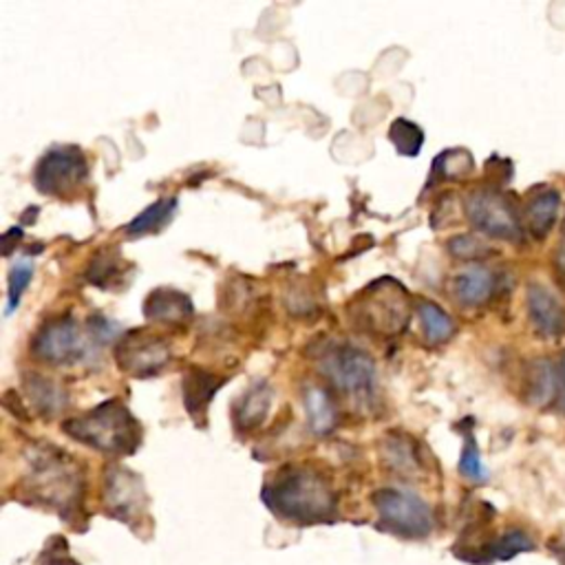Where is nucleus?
Masks as SVG:
<instances>
[{
  "label": "nucleus",
  "instance_id": "22",
  "mask_svg": "<svg viewBox=\"0 0 565 565\" xmlns=\"http://www.w3.org/2000/svg\"><path fill=\"white\" fill-rule=\"evenodd\" d=\"M556 210H558V193L554 191H545L541 195H537L526 210V219H528V228L535 236L543 239L554 221H556Z\"/></svg>",
  "mask_w": 565,
  "mask_h": 565
},
{
  "label": "nucleus",
  "instance_id": "9",
  "mask_svg": "<svg viewBox=\"0 0 565 565\" xmlns=\"http://www.w3.org/2000/svg\"><path fill=\"white\" fill-rule=\"evenodd\" d=\"M464 206L468 221L479 232L504 241H517L522 236V226L515 208L501 193L484 188V191L471 193Z\"/></svg>",
  "mask_w": 565,
  "mask_h": 565
},
{
  "label": "nucleus",
  "instance_id": "8",
  "mask_svg": "<svg viewBox=\"0 0 565 565\" xmlns=\"http://www.w3.org/2000/svg\"><path fill=\"white\" fill-rule=\"evenodd\" d=\"M91 334H85L82 325L74 317H60L47 321L34 336L31 351L36 358L49 364H74L89 356Z\"/></svg>",
  "mask_w": 565,
  "mask_h": 565
},
{
  "label": "nucleus",
  "instance_id": "30",
  "mask_svg": "<svg viewBox=\"0 0 565 565\" xmlns=\"http://www.w3.org/2000/svg\"><path fill=\"white\" fill-rule=\"evenodd\" d=\"M449 253L458 259L473 261V259L484 257L486 249H484V243H479L475 236L462 234V236H455L453 241H449Z\"/></svg>",
  "mask_w": 565,
  "mask_h": 565
},
{
  "label": "nucleus",
  "instance_id": "24",
  "mask_svg": "<svg viewBox=\"0 0 565 565\" xmlns=\"http://www.w3.org/2000/svg\"><path fill=\"white\" fill-rule=\"evenodd\" d=\"M556 398V367L541 360L535 364L530 381V400L535 405H548Z\"/></svg>",
  "mask_w": 565,
  "mask_h": 565
},
{
  "label": "nucleus",
  "instance_id": "15",
  "mask_svg": "<svg viewBox=\"0 0 565 565\" xmlns=\"http://www.w3.org/2000/svg\"><path fill=\"white\" fill-rule=\"evenodd\" d=\"M23 387H25L31 405L36 407V411L42 418H55V415L65 411L67 405H69L67 391L62 389L55 381L47 378V375L27 373L25 381H23Z\"/></svg>",
  "mask_w": 565,
  "mask_h": 565
},
{
  "label": "nucleus",
  "instance_id": "12",
  "mask_svg": "<svg viewBox=\"0 0 565 565\" xmlns=\"http://www.w3.org/2000/svg\"><path fill=\"white\" fill-rule=\"evenodd\" d=\"M144 317L151 323L164 325H185L195 317V307L183 292L172 287L153 290L144 300Z\"/></svg>",
  "mask_w": 565,
  "mask_h": 565
},
{
  "label": "nucleus",
  "instance_id": "18",
  "mask_svg": "<svg viewBox=\"0 0 565 565\" xmlns=\"http://www.w3.org/2000/svg\"><path fill=\"white\" fill-rule=\"evenodd\" d=\"M303 402L309 420V428L317 435H328L336 426V407L332 396L317 385H307L303 391Z\"/></svg>",
  "mask_w": 565,
  "mask_h": 565
},
{
  "label": "nucleus",
  "instance_id": "27",
  "mask_svg": "<svg viewBox=\"0 0 565 565\" xmlns=\"http://www.w3.org/2000/svg\"><path fill=\"white\" fill-rule=\"evenodd\" d=\"M407 442L409 439H394V437L387 439V460L396 471H402V473L415 471V466H418L415 451Z\"/></svg>",
  "mask_w": 565,
  "mask_h": 565
},
{
  "label": "nucleus",
  "instance_id": "6",
  "mask_svg": "<svg viewBox=\"0 0 565 565\" xmlns=\"http://www.w3.org/2000/svg\"><path fill=\"white\" fill-rule=\"evenodd\" d=\"M373 509L378 511L381 526L405 539H422L433 530V513L424 499L400 488L375 490Z\"/></svg>",
  "mask_w": 565,
  "mask_h": 565
},
{
  "label": "nucleus",
  "instance_id": "7",
  "mask_svg": "<svg viewBox=\"0 0 565 565\" xmlns=\"http://www.w3.org/2000/svg\"><path fill=\"white\" fill-rule=\"evenodd\" d=\"M87 179L89 164L78 146H55L34 168V185L51 197H69Z\"/></svg>",
  "mask_w": 565,
  "mask_h": 565
},
{
  "label": "nucleus",
  "instance_id": "11",
  "mask_svg": "<svg viewBox=\"0 0 565 565\" xmlns=\"http://www.w3.org/2000/svg\"><path fill=\"white\" fill-rule=\"evenodd\" d=\"M104 501L119 522L133 524L146 513V490L140 475L124 466H111L104 475Z\"/></svg>",
  "mask_w": 565,
  "mask_h": 565
},
{
  "label": "nucleus",
  "instance_id": "16",
  "mask_svg": "<svg viewBox=\"0 0 565 565\" xmlns=\"http://www.w3.org/2000/svg\"><path fill=\"white\" fill-rule=\"evenodd\" d=\"M272 405V389L266 381L255 383L249 387L236 402L232 409V418L236 428L241 431H253L259 424H264V420L268 418Z\"/></svg>",
  "mask_w": 565,
  "mask_h": 565
},
{
  "label": "nucleus",
  "instance_id": "10",
  "mask_svg": "<svg viewBox=\"0 0 565 565\" xmlns=\"http://www.w3.org/2000/svg\"><path fill=\"white\" fill-rule=\"evenodd\" d=\"M170 345L162 336L142 330L129 332L115 349L117 367L136 378H151L162 373L170 364Z\"/></svg>",
  "mask_w": 565,
  "mask_h": 565
},
{
  "label": "nucleus",
  "instance_id": "23",
  "mask_svg": "<svg viewBox=\"0 0 565 565\" xmlns=\"http://www.w3.org/2000/svg\"><path fill=\"white\" fill-rule=\"evenodd\" d=\"M389 140L405 157H415L424 144V131L411 119H396L389 127Z\"/></svg>",
  "mask_w": 565,
  "mask_h": 565
},
{
  "label": "nucleus",
  "instance_id": "14",
  "mask_svg": "<svg viewBox=\"0 0 565 565\" xmlns=\"http://www.w3.org/2000/svg\"><path fill=\"white\" fill-rule=\"evenodd\" d=\"M528 309L535 330L543 338H554L565 332V309L561 303L541 285L532 283L528 290Z\"/></svg>",
  "mask_w": 565,
  "mask_h": 565
},
{
  "label": "nucleus",
  "instance_id": "5",
  "mask_svg": "<svg viewBox=\"0 0 565 565\" xmlns=\"http://www.w3.org/2000/svg\"><path fill=\"white\" fill-rule=\"evenodd\" d=\"M319 367L325 378L345 396L354 400H369L375 394V364L358 347L332 345L321 358Z\"/></svg>",
  "mask_w": 565,
  "mask_h": 565
},
{
  "label": "nucleus",
  "instance_id": "13",
  "mask_svg": "<svg viewBox=\"0 0 565 565\" xmlns=\"http://www.w3.org/2000/svg\"><path fill=\"white\" fill-rule=\"evenodd\" d=\"M226 378L215 373H208L204 369H188L183 375V405L200 426L206 424L208 405L217 396V391L223 387Z\"/></svg>",
  "mask_w": 565,
  "mask_h": 565
},
{
  "label": "nucleus",
  "instance_id": "33",
  "mask_svg": "<svg viewBox=\"0 0 565 565\" xmlns=\"http://www.w3.org/2000/svg\"><path fill=\"white\" fill-rule=\"evenodd\" d=\"M554 552H556V554H558V558L565 563V548H563V545H558V548L554 545Z\"/></svg>",
  "mask_w": 565,
  "mask_h": 565
},
{
  "label": "nucleus",
  "instance_id": "21",
  "mask_svg": "<svg viewBox=\"0 0 565 565\" xmlns=\"http://www.w3.org/2000/svg\"><path fill=\"white\" fill-rule=\"evenodd\" d=\"M537 545L524 530H509L501 537L492 539L481 552V561H509L519 552H532Z\"/></svg>",
  "mask_w": 565,
  "mask_h": 565
},
{
  "label": "nucleus",
  "instance_id": "31",
  "mask_svg": "<svg viewBox=\"0 0 565 565\" xmlns=\"http://www.w3.org/2000/svg\"><path fill=\"white\" fill-rule=\"evenodd\" d=\"M87 328H89V334L93 336V341H98V343H108V341H113V336H115V332H117V325L111 323V321H106V319H102V317H91L89 323H87Z\"/></svg>",
  "mask_w": 565,
  "mask_h": 565
},
{
  "label": "nucleus",
  "instance_id": "25",
  "mask_svg": "<svg viewBox=\"0 0 565 565\" xmlns=\"http://www.w3.org/2000/svg\"><path fill=\"white\" fill-rule=\"evenodd\" d=\"M34 272H36V268L29 259H23L12 266L10 279H8V313H12L21 305V298L27 292Z\"/></svg>",
  "mask_w": 565,
  "mask_h": 565
},
{
  "label": "nucleus",
  "instance_id": "29",
  "mask_svg": "<svg viewBox=\"0 0 565 565\" xmlns=\"http://www.w3.org/2000/svg\"><path fill=\"white\" fill-rule=\"evenodd\" d=\"M442 170L445 177H451V179H458L466 172H471L473 168V159L466 151H449L445 155H439L437 162H435V170Z\"/></svg>",
  "mask_w": 565,
  "mask_h": 565
},
{
  "label": "nucleus",
  "instance_id": "32",
  "mask_svg": "<svg viewBox=\"0 0 565 565\" xmlns=\"http://www.w3.org/2000/svg\"><path fill=\"white\" fill-rule=\"evenodd\" d=\"M558 411L565 413V354L561 362L556 364V398H554Z\"/></svg>",
  "mask_w": 565,
  "mask_h": 565
},
{
  "label": "nucleus",
  "instance_id": "26",
  "mask_svg": "<svg viewBox=\"0 0 565 565\" xmlns=\"http://www.w3.org/2000/svg\"><path fill=\"white\" fill-rule=\"evenodd\" d=\"M121 259L117 257V253H100L93 264H91V270H89V281L93 285H100V287H108L121 272Z\"/></svg>",
  "mask_w": 565,
  "mask_h": 565
},
{
  "label": "nucleus",
  "instance_id": "1",
  "mask_svg": "<svg viewBox=\"0 0 565 565\" xmlns=\"http://www.w3.org/2000/svg\"><path fill=\"white\" fill-rule=\"evenodd\" d=\"M266 506L294 524H319L336 517V492L328 477L309 466H287L264 486Z\"/></svg>",
  "mask_w": 565,
  "mask_h": 565
},
{
  "label": "nucleus",
  "instance_id": "28",
  "mask_svg": "<svg viewBox=\"0 0 565 565\" xmlns=\"http://www.w3.org/2000/svg\"><path fill=\"white\" fill-rule=\"evenodd\" d=\"M460 473L471 481H484L488 477V473L481 464L479 449H477L473 437H466V445H464V451H462V458H460Z\"/></svg>",
  "mask_w": 565,
  "mask_h": 565
},
{
  "label": "nucleus",
  "instance_id": "19",
  "mask_svg": "<svg viewBox=\"0 0 565 565\" xmlns=\"http://www.w3.org/2000/svg\"><path fill=\"white\" fill-rule=\"evenodd\" d=\"M177 213V200L168 197V200H157L155 204H151L149 208H144L129 226H127V234L131 239H138V236H146V234H153V232H159L164 230L172 217Z\"/></svg>",
  "mask_w": 565,
  "mask_h": 565
},
{
  "label": "nucleus",
  "instance_id": "20",
  "mask_svg": "<svg viewBox=\"0 0 565 565\" xmlns=\"http://www.w3.org/2000/svg\"><path fill=\"white\" fill-rule=\"evenodd\" d=\"M418 313H420V323H422V330H424V336L428 343H435V345L447 343L455 334L453 319L433 300H420Z\"/></svg>",
  "mask_w": 565,
  "mask_h": 565
},
{
  "label": "nucleus",
  "instance_id": "17",
  "mask_svg": "<svg viewBox=\"0 0 565 565\" xmlns=\"http://www.w3.org/2000/svg\"><path fill=\"white\" fill-rule=\"evenodd\" d=\"M495 292V277L488 268L473 266L453 279V296L468 307L484 305Z\"/></svg>",
  "mask_w": 565,
  "mask_h": 565
},
{
  "label": "nucleus",
  "instance_id": "2",
  "mask_svg": "<svg viewBox=\"0 0 565 565\" xmlns=\"http://www.w3.org/2000/svg\"><path fill=\"white\" fill-rule=\"evenodd\" d=\"M25 490L42 506L53 509L57 515H74L82 504L85 479L74 458L51 447H36L29 458V473Z\"/></svg>",
  "mask_w": 565,
  "mask_h": 565
},
{
  "label": "nucleus",
  "instance_id": "4",
  "mask_svg": "<svg viewBox=\"0 0 565 565\" xmlns=\"http://www.w3.org/2000/svg\"><path fill=\"white\" fill-rule=\"evenodd\" d=\"M349 309L351 321L381 336H396L409 325V294L394 279L371 283Z\"/></svg>",
  "mask_w": 565,
  "mask_h": 565
},
{
  "label": "nucleus",
  "instance_id": "3",
  "mask_svg": "<svg viewBox=\"0 0 565 565\" xmlns=\"http://www.w3.org/2000/svg\"><path fill=\"white\" fill-rule=\"evenodd\" d=\"M76 442L108 455H131L142 442V428L121 400H108L62 424Z\"/></svg>",
  "mask_w": 565,
  "mask_h": 565
}]
</instances>
